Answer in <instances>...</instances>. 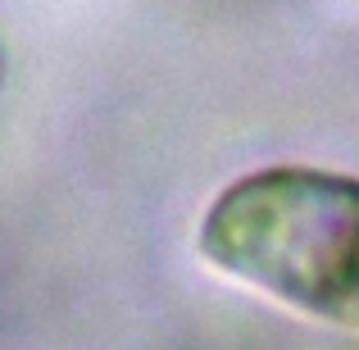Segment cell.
<instances>
[{
  "mask_svg": "<svg viewBox=\"0 0 359 350\" xmlns=\"http://www.w3.org/2000/svg\"><path fill=\"white\" fill-rule=\"evenodd\" d=\"M201 250L245 287L359 332V177L318 168L245 173L210 205Z\"/></svg>",
  "mask_w": 359,
  "mask_h": 350,
  "instance_id": "1",
  "label": "cell"
}]
</instances>
